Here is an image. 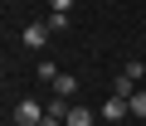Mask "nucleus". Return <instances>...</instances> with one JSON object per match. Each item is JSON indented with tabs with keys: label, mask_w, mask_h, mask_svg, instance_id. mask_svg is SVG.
Masks as SVG:
<instances>
[{
	"label": "nucleus",
	"mask_w": 146,
	"mask_h": 126,
	"mask_svg": "<svg viewBox=\"0 0 146 126\" xmlns=\"http://www.w3.org/2000/svg\"><path fill=\"white\" fill-rule=\"evenodd\" d=\"M20 44H25V49H44V44H49V24H25V29H20Z\"/></svg>",
	"instance_id": "obj_1"
},
{
	"label": "nucleus",
	"mask_w": 146,
	"mask_h": 126,
	"mask_svg": "<svg viewBox=\"0 0 146 126\" xmlns=\"http://www.w3.org/2000/svg\"><path fill=\"white\" fill-rule=\"evenodd\" d=\"M122 73H127L131 83H141V73H146V63H136V58H131V63H122Z\"/></svg>",
	"instance_id": "obj_9"
},
{
	"label": "nucleus",
	"mask_w": 146,
	"mask_h": 126,
	"mask_svg": "<svg viewBox=\"0 0 146 126\" xmlns=\"http://www.w3.org/2000/svg\"><path fill=\"white\" fill-rule=\"evenodd\" d=\"M58 121H63V116H44V121H39V126H58Z\"/></svg>",
	"instance_id": "obj_11"
},
{
	"label": "nucleus",
	"mask_w": 146,
	"mask_h": 126,
	"mask_svg": "<svg viewBox=\"0 0 146 126\" xmlns=\"http://www.w3.org/2000/svg\"><path fill=\"white\" fill-rule=\"evenodd\" d=\"M63 126H93V112H88V107H68Z\"/></svg>",
	"instance_id": "obj_5"
},
{
	"label": "nucleus",
	"mask_w": 146,
	"mask_h": 126,
	"mask_svg": "<svg viewBox=\"0 0 146 126\" xmlns=\"http://www.w3.org/2000/svg\"><path fill=\"white\" fill-rule=\"evenodd\" d=\"M49 10H58V15H68V10H73V0H49Z\"/></svg>",
	"instance_id": "obj_10"
},
{
	"label": "nucleus",
	"mask_w": 146,
	"mask_h": 126,
	"mask_svg": "<svg viewBox=\"0 0 146 126\" xmlns=\"http://www.w3.org/2000/svg\"><path fill=\"white\" fill-rule=\"evenodd\" d=\"M44 24H49V34H63V29H68V15H58V10H54Z\"/></svg>",
	"instance_id": "obj_8"
},
{
	"label": "nucleus",
	"mask_w": 146,
	"mask_h": 126,
	"mask_svg": "<svg viewBox=\"0 0 146 126\" xmlns=\"http://www.w3.org/2000/svg\"><path fill=\"white\" fill-rule=\"evenodd\" d=\"M131 92H136V83H131V78H127V73H122V78H117V83H112V97H131Z\"/></svg>",
	"instance_id": "obj_7"
},
{
	"label": "nucleus",
	"mask_w": 146,
	"mask_h": 126,
	"mask_svg": "<svg viewBox=\"0 0 146 126\" xmlns=\"http://www.w3.org/2000/svg\"><path fill=\"white\" fill-rule=\"evenodd\" d=\"M122 116H131L127 97H107V102H102V121H122Z\"/></svg>",
	"instance_id": "obj_2"
},
{
	"label": "nucleus",
	"mask_w": 146,
	"mask_h": 126,
	"mask_svg": "<svg viewBox=\"0 0 146 126\" xmlns=\"http://www.w3.org/2000/svg\"><path fill=\"white\" fill-rule=\"evenodd\" d=\"M73 92H78V78H73V73H58L54 78V97H73Z\"/></svg>",
	"instance_id": "obj_4"
},
{
	"label": "nucleus",
	"mask_w": 146,
	"mask_h": 126,
	"mask_svg": "<svg viewBox=\"0 0 146 126\" xmlns=\"http://www.w3.org/2000/svg\"><path fill=\"white\" fill-rule=\"evenodd\" d=\"M127 107H131V116H141V121H146V92H141V87L127 97Z\"/></svg>",
	"instance_id": "obj_6"
},
{
	"label": "nucleus",
	"mask_w": 146,
	"mask_h": 126,
	"mask_svg": "<svg viewBox=\"0 0 146 126\" xmlns=\"http://www.w3.org/2000/svg\"><path fill=\"white\" fill-rule=\"evenodd\" d=\"M15 121H20V126H39V121H44L39 102H29V97H25V102H20V112H15Z\"/></svg>",
	"instance_id": "obj_3"
}]
</instances>
